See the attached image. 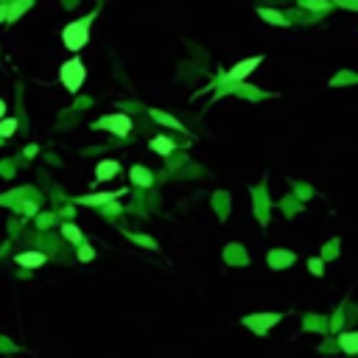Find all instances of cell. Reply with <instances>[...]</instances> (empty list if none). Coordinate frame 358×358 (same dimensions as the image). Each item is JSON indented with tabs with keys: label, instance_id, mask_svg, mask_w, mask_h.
<instances>
[{
	"label": "cell",
	"instance_id": "6da1fadb",
	"mask_svg": "<svg viewBox=\"0 0 358 358\" xmlns=\"http://www.w3.org/2000/svg\"><path fill=\"white\" fill-rule=\"evenodd\" d=\"M93 20H95V11H90V14L79 17V20L68 23V26L62 28V45L68 48L70 53H79L81 48L90 42V28H93Z\"/></svg>",
	"mask_w": 358,
	"mask_h": 358
},
{
	"label": "cell",
	"instance_id": "7a4b0ae2",
	"mask_svg": "<svg viewBox=\"0 0 358 358\" xmlns=\"http://www.w3.org/2000/svg\"><path fill=\"white\" fill-rule=\"evenodd\" d=\"M59 79H62V84H64V90H68V93H79L81 84H84V79H87L84 62H81L79 56L68 59V62L59 68Z\"/></svg>",
	"mask_w": 358,
	"mask_h": 358
},
{
	"label": "cell",
	"instance_id": "3957f363",
	"mask_svg": "<svg viewBox=\"0 0 358 358\" xmlns=\"http://www.w3.org/2000/svg\"><path fill=\"white\" fill-rule=\"evenodd\" d=\"M93 129H106V132L118 135V137H126L132 132V118L126 112H115V115H104L93 123Z\"/></svg>",
	"mask_w": 358,
	"mask_h": 358
},
{
	"label": "cell",
	"instance_id": "277c9868",
	"mask_svg": "<svg viewBox=\"0 0 358 358\" xmlns=\"http://www.w3.org/2000/svg\"><path fill=\"white\" fill-rule=\"evenodd\" d=\"M280 322V314H260V316H243V325L249 327V330H255L258 336H266L268 327L277 325Z\"/></svg>",
	"mask_w": 358,
	"mask_h": 358
},
{
	"label": "cell",
	"instance_id": "5b68a950",
	"mask_svg": "<svg viewBox=\"0 0 358 358\" xmlns=\"http://www.w3.org/2000/svg\"><path fill=\"white\" fill-rule=\"evenodd\" d=\"M260 62H263V56H252V59H243V62H238L235 68H232L230 73L224 76V79H227V81H243V79H247V76L252 73L255 68H258Z\"/></svg>",
	"mask_w": 358,
	"mask_h": 358
},
{
	"label": "cell",
	"instance_id": "8992f818",
	"mask_svg": "<svg viewBox=\"0 0 358 358\" xmlns=\"http://www.w3.org/2000/svg\"><path fill=\"white\" fill-rule=\"evenodd\" d=\"M123 190H109V193H93V196H79V205H84V207H98V205H106V202H112V199H118Z\"/></svg>",
	"mask_w": 358,
	"mask_h": 358
},
{
	"label": "cell",
	"instance_id": "52a82bcc",
	"mask_svg": "<svg viewBox=\"0 0 358 358\" xmlns=\"http://www.w3.org/2000/svg\"><path fill=\"white\" fill-rule=\"evenodd\" d=\"M258 17L263 23H268V26H288V17L283 14V11H277V9H258Z\"/></svg>",
	"mask_w": 358,
	"mask_h": 358
},
{
	"label": "cell",
	"instance_id": "ba28073f",
	"mask_svg": "<svg viewBox=\"0 0 358 358\" xmlns=\"http://www.w3.org/2000/svg\"><path fill=\"white\" fill-rule=\"evenodd\" d=\"M118 171H121V165H118L115 160H104V163L95 165V179H98V182H104V179H112Z\"/></svg>",
	"mask_w": 358,
	"mask_h": 358
},
{
	"label": "cell",
	"instance_id": "9c48e42d",
	"mask_svg": "<svg viewBox=\"0 0 358 358\" xmlns=\"http://www.w3.org/2000/svg\"><path fill=\"white\" fill-rule=\"evenodd\" d=\"M129 176H132V182L137 185V188H148V185L154 182L151 171H148V168H143V165H135V168L129 171Z\"/></svg>",
	"mask_w": 358,
	"mask_h": 358
},
{
	"label": "cell",
	"instance_id": "30bf717a",
	"mask_svg": "<svg viewBox=\"0 0 358 358\" xmlns=\"http://www.w3.org/2000/svg\"><path fill=\"white\" fill-rule=\"evenodd\" d=\"M34 6V0H14V3L9 6V17H6V23H14V20H20L23 14H26L28 9Z\"/></svg>",
	"mask_w": 358,
	"mask_h": 358
},
{
	"label": "cell",
	"instance_id": "8fae6325",
	"mask_svg": "<svg viewBox=\"0 0 358 358\" xmlns=\"http://www.w3.org/2000/svg\"><path fill=\"white\" fill-rule=\"evenodd\" d=\"M17 266H31V268H37V266H42L45 263V255L42 252H23V255H17Z\"/></svg>",
	"mask_w": 358,
	"mask_h": 358
},
{
	"label": "cell",
	"instance_id": "7c38bea8",
	"mask_svg": "<svg viewBox=\"0 0 358 358\" xmlns=\"http://www.w3.org/2000/svg\"><path fill=\"white\" fill-rule=\"evenodd\" d=\"M151 118L157 123H163V126H171V129H176V132H185V126L176 121L174 115H165V112H160V109H151Z\"/></svg>",
	"mask_w": 358,
	"mask_h": 358
},
{
	"label": "cell",
	"instance_id": "4fadbf2b",
	"mask_svg": "<svg viewBox=\"0 0 358 358\" xmlns=\"http://www.w3.org/2000/svg\"><path fill=\"white\" fill-rule=\"evenodd\" d=\"M151 151H157V154H163V157H168V154L174 151V143H171V137H165V135L154 137V140H151Z\"/></svg>",
	"mask_w": 358,
	"mask_h": 358
},
{
	"label": "cell",
	"instance_id": "5bb4252c",
	"mask_svg": "<svg viewBox=\"0 0 358 358\" xmlns=\"http://www.w3.org/2000/svg\"><path fill=\"white\" fill-rule=\"evenodd\" d=\"M294 263V255L291 252H272L268 255V266L272 268H283V266H291Z\"/></svg>",
	"mask_w": 358,
	"mask_h": 358
},
{
	"label": "cell",
	"instance_id": "9a60e30c",
	"mask_svg": "<svg viewBox=\"0 0 358 358\" xmlns=\"http://www.w3.org/2000/svg\"><path fill=\"white\" fill-rule=\"evenodd\" d=\"M339 344H342V350L344 353H358V333H342L339 336Z\"/></svg>",
	"mask_w": 358,
	"mask_h": 358
},
{
	"label": "cell",
	"instance_id": "2e32d148",
	"mask_svg": "<svg viewBox=\"0 0 358 358\" xmlns=\"http://www.w3.org/2000/svg\"><path fill=\"white\" fill-rule=\"evenodd\" d=\"M297 3L308 11H330V6H333L330 0H297Z\"/></svg>",
	"mask_w": 358,
	"mask_h": 358
},
{
	"label": "cell",
	"instance_id": "e0dca14e",
	"mask_svg": "<svg viewBox=\"0 0 358 358\" xmlns=\"http://www.w3.org/2000/svg\"><path fill=\"white\" fill-rule=\"evenodd\" d=\"M62 235L68 238V241H73L76 247H81V241H84V238H81V230L76 224H62Z\"/></svg>",
	"mask_w": 358,
	"mask_h": 358
},
{
	"label": "cell",
	"instance_id": "ac0fdd59",
	"mask_svg": "<svg viewBox=\"0 0 358 358\" xmlns=\"http://www.w3.org/2000/svg\"><path fill=\"white\" fill-rule=\"evenodd\" d=\"M17 132V121L14 118H3V121H0V137H11Z\"/></svg>",
	"mask_w": 358,
	"mask_h": 358
},
{
	"label": "cell",
	"instance_id": "d6986e66",
	"mask_svg": "<svg viewBox=\"0 0 358 358\" xmlns=\"http://www.w3.org/2000/svg\"><path fill=\"white\" fill-rule=\"evenodd\" d=\"M347 81H350V84H355V81H358V73H339L336 79L330 81V84L339 87V84H347Z\"/></svg>",
	"mask_w": 358,
	"mask_h": 358
},
{
	"label": "cell",
	"instance_id": "ffe728a7",
	"mask_svg": "<svg viewBox=\"0 0 358 358\" xmlns=\"http://www.w3.org/2000/svg\"><path fill=\"white\" fill-rule=\"evenodd\" d=\"M308 266H311V272H314V274H322V272H325V263H322L319 258H314V260H311V263H308Z\"/></svg>",
	"mask_w": 358,
	"mask_h": 358
},
{
	"label": "cell",
	"instance_id": "44dd1931",
	"mask_svg": "<svg viewBox=\"0 0 358 358\" xmlns=\"http://www.w3.org/2000/svg\"><path fill=\"white\" fill-rule=\"evenodd\" d=\"M336 6H342V9H355L358 11V0H336Z\"/></svg>",
	"mask_w": 358,
	"mask_h": 358
},
{
	"label": "cell",
	"instance_id": "7402d4cb",
	"mask_svg": "<svg viewBox=\"0 0 358 358\" xmlns=\"http://www.w3.org/2000/svg\"><path fill=\"white\" fill-rule=\"evenodd\" d=\"M132 238H135V241H137V243H146V247H148V249H151V247H154V241H151V238H146V235H132Z\"/></svg>",
	"mask_w": 358,
	"mask_h": 358
},
{
	"label": "cell",
	"instance_id": "603a6c76",
	"mask_svg": "<svg viewBox=\"0 0 358 358\" xmlns=\"http://www.w3.org/2000/svg\"><path fill=\"white\" fill-rule=\"evenodd\" d=\"M79 258L81 260H90V258H93V249H79Z\"/></svg>",
	"mask_w": 358,
	"mask_h": 358
},
{
	"label": "cell",
	"instance_id": "cb8c5ba5",
	"mask_svg": "<svg viewBox=\"0 0 358 358\" xmlns=\"http://www.w3.org/2000/svg\"><path fill=\"white\" fill-rule=\"evenodd\" d=\"M37 151H39L37 146H26V157H34V154H37Z\"/></svg>",
	"mask_w": 358,
	"mask_h": 358
},
{
	"label": "cell",
	"instance_id": "d4e9b609",
	"mask_svg": "<svg viewBox=\"0 0 358 358\" xmlns=\"http://www.w3.org/2000/svg\"><path fill=\"white\" fill-rule=\"evenodd\" d=\"M6 17H9V9H6V6H3V3H0V23H3V20H6Z\"/></svg>",
	"mask_w": 358,
	"mask_h": 358
},
{
	"label": "cell",
	"instance_id": "484cf974",
	"mask_svg": "<svg viewBox=\"0 0 358 358\" xmlns=\"http://www.w3.org/2000/svg\"><path fill=\"white\" fill-rule=\"evenodd\" d=\"M3 112H6V104H3V98H0V121H3Z\"/></svg>",
	"mask_w": 358,
	"mask_h": 358
},
{
	"label": "cell",
	"instance_id": "4316f807",
	"mask_svg": "<svg viewBox=\"0 0 358 358\" xmlns=\"http://www.w3.org/2000/svg\"><path fill=\"white\" fill-rule=\"evenodd\" d=\"M0 3H3V0H0Z\"/></svg>",
	"mask_w": 358,
	"mask_h": 358
}]
</instances>
